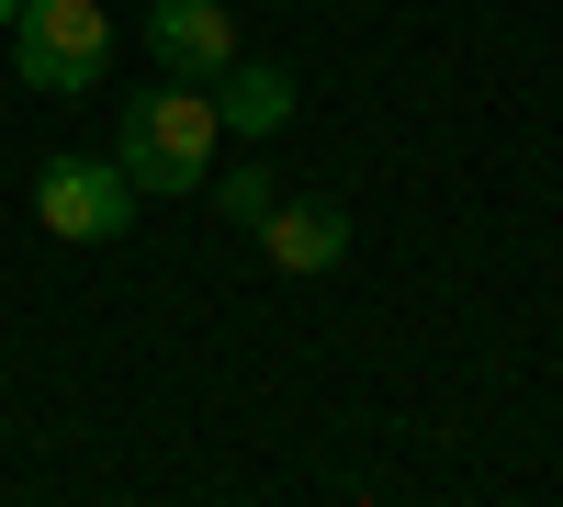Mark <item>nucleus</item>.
I'll list each match as a JSON object with an SVG mask.
<instances>
[{
	"mask_svg": "<svg viewBox=\"0 0 563 507\" xmlns=\"http://www.w3.org/2000/svg\"><path fill=\"white\" fill-rule=\"evenodd\" d=\"M135 203H147V192L113 169V147H102V158H45V169H34V225H45V238H68V249H113L124 225H135Z\"/></svg>",
	"mask_w": 563,
	"mask_h": 507,
	"instance_id": "3",
	"label": "nucleus"
},
{
	"mask_svg": "<svg viewBox=\"0 0 563 507\" xmlns=\"http://www.w3.org/2000/svg\"><path fill=\"white\" fill-rule=\"evenodd\" d=\"M249 238L271 249V271L316 283V271H339V260H350V214H339V203H294V192H282V203L249 225Z\"/></svg>",
	"mask_w": 563,
	"mask_h": 507,
	"instance_id": "5",
	"label": "nucleus"
},
{
	"mask_svg": "<svg viewBox=\"0 0 563 507\" xmlns=\"http://www.w3.org/2000/svg\"><path fill=\"white\" fill-rule=\"evenodd\" d=\"M147 57L169 79H214L238 57V12H225V0H147Z\"/></svg>",
	"mask_w": 563,
	"mask_h": 507,
	"instance_id": "4",
	"label": "nucleus"
},
{
	"mask_svg": "<svg viewBox=\"0 0 563 507\" xmlns=\"http://www.w3.org/2000/svg\"><path fill=\"white\" fill-rule=\"evenodd\" d=\"M214 147H225V124H214V90L203 79H158V90H135V102L113 113V169L135 180V192H203L214 180Z\"/></svg>",
	"mask_w": 563,
	"mask_h": 507,
	"instance_id": "1",
	"label": "nucleus"
},
{
	"mask_svg": "<svg viewBox=\"0 0 563 507\" xmlns=\"http://www.w3.org/2000/svg\"><path fill=\"white\" fill-rule=\"evenodd\" d=\"M214 203H225V214H238V225H260V214L282 203V180H271V169L249 158V169H225V180H214Z\"/></svg>",
	"mask_w": 563,
	"mask_h": 507,
	"instance_id": "7",
	"label": "nucleus"
},
{
	"mask_svg": "<svg viewBox=\"0 0 563 507\" xmlns=\"http://www.w3.org/2000/svg\"><path fill=\"white\" fill-rule=\"evenodd\" d=\"M12 68L34 79V90H90L113 68V23H102V0H23L12 12Z\"/></svg>",
	"mask_w": 563,
	"mask_h": 507,
	"instance_id": "2",
	"label": "nucleus"
},
{
	"mask_svg": "<svg viewBox=\"0 0 563 507\" xmlns=\"http://www.w3.org/2000/svg\"><path fill=\"white\" fill-rule=\"evenodd\" d=\"M214 124L225 135H282V124H294V68H260V57H225L214 79Z\"/></svg>",
	"mask_w": 563,
	"mask_h": 507,
	"instance_id": "6",
	"label": "nucleus"
},
{
	"mask_svg": "<svg viewBox=\"0 0 563 507\" xmlns=\"http://www.w3.org/2000/svg\"><path fill=\"white\" fill-rule=\"evenodd\" d=\"M12 12H23V0H0V34H12Z\"/></svg>",
	"mask_w": 563,
	"mask_h": 507,
	"instance_id": "8",
	"label": "nucleus"
}]
</instances>
